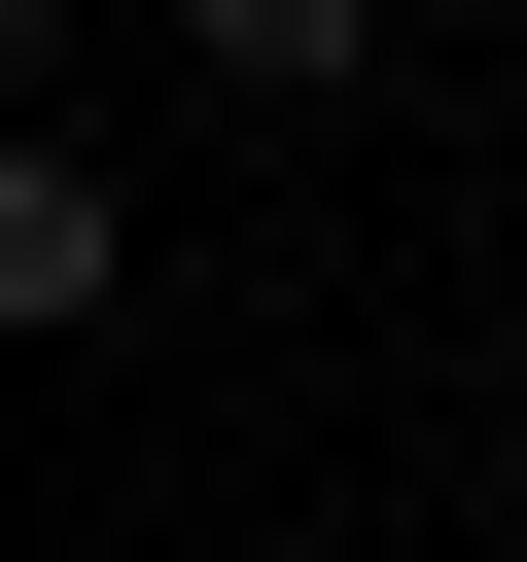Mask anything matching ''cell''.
I'll list each match as a JSON object with an SVG mask.
<instances>
[{
	"label": "cell",
	"mask_w": 527,
	"mask_h": 562,
	"mask_svg": "<svg viewBox=\"0 0 527 562\" xmlns=\"http://www.w3.org/2000/svg\"><path fill=\"white\" fill-rule=\"evenodd\" d=\"M105 281H141V246H105V176H70V140H0V351H35V316H105Z\"/></svg>",
	"instance_id": "6da1fadb"
}]
</instances>
